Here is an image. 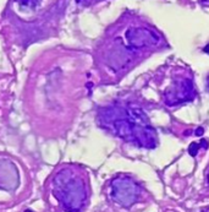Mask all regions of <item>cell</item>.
Masks as SVG:
<instances>
[{
	"instance_id": "30bf717a",
	"label": "cell",
	"mask_w": 209,
	"mask_h": 212,
	"mask_svg": "<svg viewBox=\"0 0 209 212\" xmlns=\"http://www.w3.org/2000/svg\"><path fill=\"white\" fill-rule=\"evenodd\" d=\"M204 134V129L203 128H198L197 130H196V136H202Z\"/></svg>"
},
{
	"instance_id": "4fadbf2b",
	"label": "cell",
	"mask_w": 209,
	"mask_h": 212,
	"mask_svg": "<svg viewBox=\"0 0 209 212\" xmlns=\"http://www.w3.org/2000/svg\"><path fill=\"white\" fill-rule=\"evenodd\" d=\"M207 88H208V91H209V75H208V77H207Z\"/></svg>"
},
{
	"instance_id": "9a60e30c",
	"label": "cell",
	"mask_w": 209,
	"mask_h": 212,
	"mask_svg": "<svg viewBox=\"0 0 209 212\" xmlns=\"http://www.w3.org/2000/svg\"><path fill=\"white\" fill-rule=\"evenodd\" d=\"M24 212H32V211H30V210H26V211H24Z\"/></svg>"
},
{
	"instance_id": "2e32d148",
	"label": "cell",
	"mask_w": 209,
	"mask_h": 212,
	"mask_svg": "<svg viewBox=\"0 0 209 212\" xmlns=\"http://www.w3.org/2000/svg\"><path fill=\"white\" fill-rule=\"evenodd\" d=\"M208 183H209V173H208Z\"/></svg>"
},
{
	"instance_id": "277c9868",
	"label": "cell",
	"mask_w": 209,
	"mask_h": 212,
	"mask_svg": "<svg viewBox=\"0 0 209 212\" xmlns=\"http://www.w3.org/2000/svg\"><path fill=\"white\" fill-rule=\"evenodd\" d=\"M196 97V90L190 78H176L163 93L164 103L169 107L182 104L192 101Z\"/></svg>"
},
{
	"instance_id": "8fae6325",
	"label": "cell",
	"mask_w": 209,
	"mask_h": 212,
	"mask_svg": "<svg viewBox=\"0 0 209 212\" xmlns=\"http://www.w3.org/2000/svg\"><path fill=\"white\" fill-rule=\"evenodd\" d=\"M199 145H201V146H203V149H204V150H207V149H208V142H207V140H204V139H202V140H201Z\"/></svg>"
},
{
	"instance_id": "6da1fadb",
	"label": "cell",
	"mask_w": 209,
	"mask_h": 212,
	"mask_svg": "<svg viewBox=\"0 0 209 212\" xmlns=\"http://www.w3.org/2000/svg\"><path fill=\"white\" fill-rule=\"evenodd\" d=\"M53 193L61 206L70 212L80 211L87 200V185L76 168L59 170L53 179Z\"/></svg>"
},
{
	"instance_id": "7a4b0ae2",
	"label": "cell",
	"mask_w": 209,
	"mask_h": 212,
	"mask_svg": "<svg viewBox=\"0 0 209 212\" xmlns=\"http://www.w3.org/2000/svg\"><path fill=\"white\" fill-rule=\"evenodd\" d=\"M126 116L131 124L132 142L141 147L155 149L158 145L156 131L149 123L146 113L138 108H128L126 110Z\"/></svg>"
},
{
	"instance_id": "5b68a950",
	"label": "cell",
	"mask_w": 209,
	"mask_h": 212,
	"mask_svg": "<svg viewBox=\"0 0 209 212\" xmlns=\"http://www.w3.org/2000/svg\"><path fill=\"white\" fill-rule=\"evenodd\" d=\"M127 43L135 49L155 47L160 43V37L152 30L145 27H131L125 33Z\"/></svg>"
},
{
	"instance_id": "8992f818",
	"label": "cell",
	"mask_w": 209,
	"mask_h": 212,
	"mask_svg": "<svg viewBox=\"0 0 209 212\" xmlns=\"http://www.w3.org/2000/svg\"><path fill=\"white\" fill-rule=\"evenodd\" d=\"M19 170L9 160H0V188L5 190L16 189L19 185Z\"/></svg>"
},
{
	"instance_id": "3957f363",
	"label": "cell",
	"mask_w": 209,
	"mask_h": 212,
	"mask_svg": "<svg viewBox=\"0 0 209 212\" xmlns=\"http://www.w3.org/2000/svg\"><path fill=\"white\" fill-rule=\"evenodd\" d=\"M141 196L139 185L130 177L120 175L111 181V197L122 207H131Z\"/></svg>"
},
{
	"instance_id": "9c48e42d",
	"label": "cell",
	"mask_w": 209,
	"mask_h": 212,
	"mask_svg": "<svg viewBox=\"0 0 209 212\" xmlns=\"http://www.w3.org/2000/svg\"><path fill=\"white\" fill-rule=\"evenodd\" d=\"M76 1L78 4H83V5H90V4H93L96 1H99V0H76Z\"/></svg>"
},
{
	"instance_id": "e0dca14e",
	"label": "cell",
	"mask_w": 209,
	"mask_h": 212,
	"mask_svg": "<svg viewBox=\"0 0 209 212\" xmlns=\"http://www.w3.org/2000/svg\"><path fill=\"white\" fill-rule=\"evenodd\" d=\"M202 1H209V0H202Z\"/></svg>"
},
{
	"instance_id": "5bb4252c",
	"label": "cell",
	"mask_w": 209,
	"mask_h": 212,
	"mask_svg": "<svg viewBox=\"0 0 209 212\" xmlns=\"http://www.w3.org/2000/svg\"><path fill=\"white\" fill-rule=\"evenodd\" d=\"M203 212H209V208H205V210H203Z\"/></svg>"
},
{
	"instance_id": "52a82bcc",
	"label": "cell",
	"mask_w": 209,
	"mask_h": 212,
	"mask_svg": "<svg viewBox=\"0 0 209 212\" xmlns=\"http://www.w3.org/2000/svg\"><path fill=\"white\" fill-rule=\"evenodd\" d=\"M16 3H19L20 5L22 6H27V7H36L39 3H41V0H15Z\"/></svg>"
},
{
	"instance_id": "7c38bea8",
	"label": "cell",
	"mask_w": 209,
	"mask_h": 212,
	"mask_svg": "<svg viewBox=\"0 0 209 212\" xmlns=\"http://www.w3.org/2000/svg\"><path fill=\"white\" fill-rule=\"evenodd\" d=\"M204 52H205V53H208V54H209V43L205 46V48H204Z\"/></svg>"
},
{
	"instance_id": "ba28073f",
	"label": "cell",
	"mask_w": 209,
	"mask_h": 212,
	"mask_svg": "<svg viewBox=\"0 0 209 212\" xmlns=\"http://www.w3.org/2000/svg\"><path fill=\"white\" fill-rule=\"evenodd\" d=\"M199 147H201V145H199V143H197V142H192V143L190 145V147H188V153H190V156H192V157H196V156H197V152H198Z\"/></svg>"
}]
</instances>
